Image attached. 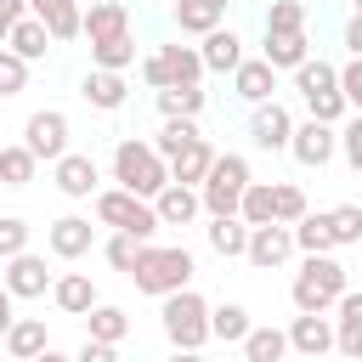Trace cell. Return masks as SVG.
<instances>
[{"label":"cell","instance_id":"6da1fadb","mask_svg":"<svg viewBox=\"0 0 362 362\" xmlns=\"http://www.w3.org/2000/svg\"><path fill=\"white\" fill-rule=\"evenodd\" d=\"M113 181H119L124 192H136V198H158V192L170 187V158H164L153 141L124 136V141L113 147Z\"/></svg>","mask_w":362,"mask_h":362},{"label":"cell","instance_id":"7a4b0ae2","mask_svg":"<svg viewBox=\"0 0 362 362\" xmlns=\"http://www.w3.org/2000/svg\"><path fill=\"white\" fill-rule=\"evenodd\" d=\"M192 255L181 249V243H141V255H136V272H130V283L141 288V294H153V300H164V294H175V288H187L192 283Z\"/></svg>","mask_w":362,"mask_h":362},{"label":"cell","instance_id":"3957f363","mask_svg":"<svg viewBox=\"0 0 362 362\" xmlns=\"http://www.w3.org/2000/svg\"><path fill=\"white\" fill-rule=\"evenodd\" d=\"M345 288H351V272L334 255H305L288 283V300H294V311H334Z\"/></svg>","mask_w":362,"mask_h":362},{"label":"cell","instance_id":"277c9868","mask_svg":"<svg viewBox=\"0 0 362 362\" xmlns=\"http://www.w3.org/2000/svg\"><path fill=\"white\" fill-rule=\"evenodd\" d=\"M158 322H164V339H170L175 351H204V345L215 339V334H209V300H204L192 283L158 300Z\"/></svg>","mask_w":362,"mask_h":362},{"label":"cell","instance_id":"5b68a950","mask_svg":"<svg viewBox=\"0 0 362 362\" xmlns=\"http://www.w3.org/2000/svg\"><path fill=\"white\" fill-rule=\"evenodd\" d=\"M294 90H300L305 113L322 119V124H339V119L351 113V102H345V90H339V68L322 62V57H311V62L294 68Z\"/></svg>","mask_w":362,"mask_h":362},{"label":"cell","instance_id":"8992f818","mask_svg":"<svg viewBox=\"0 0 362 362\" xmlns=\"http://www.w3.org/2000/svg\"><path fill=\"white\" fill-rule=\"evenodd\" d=\"M249 181H255V170H249V158H243V153H215L209 175L198 181L204 215H238V204H243V187H249Z\"/></svg>","mask_w":362,"mask_h":362},{"label":"cell","instance_id":"52a82bcc","mask_svg":"<svg viewBox=\"0 0 362 362\" xmlns=\"http://www.w3.org/2000/svg\"><path fill=\"white\" fill-rule=\"evenodd\" d=\"M96 221L113 226V232H130V238H141V243H153V232L164 226L158 209H153V198H136V192H124V187H102V192H96Z\"/></svg>","mask_w":362,"mask_h":362},{"label":"cell","instance_id":"ba28073f","mask_svg":"<svg viewBox=\"0 0 362 362\" xmlns=\"http://www.w3.org/2000/svg\"><path fill=\"white\" fill-rule=\"evenodd\" d=\"M204 57H198V45H158V51H147L141 57V79L153 85V90H164V85H204Z\"/></svg>","mask_w":362,"mask_h":362},{"label":"cell","instance_id":"9c48e42d","mask_svg":"<svg viewBox=\"0 0 362 362\" xmlns=\"http://www.w3.org/2000/svg\"><path fill=\"white\" fill-rule=\"evenodd\" d=\"M68 136H74V124H68L62 107H40V113H28V124H23V147H28L40 164H57L62 153H74Z\"/></svg>","mask_w":362,"mask_h":362},{"label":"cell","instance_id":"30bf717a","mask_svg":"<svg viewBox=\"0 0 362 362\" xmlns=\"http://www.w3.org/2000/svg\"><path fill=\"white\" fill-rule=\"evenodd\" d=\"M249 141L260 147V153H288V141H294V113L272 96V102H260V107H249Z\"/></svg>","mask_w":362,"mask_h":362},{"label":"cell","instance_id":"8fae6325","mask_svg":"<svg viewBox=\"0 0 362 362\" xmlns=\"http://www.w3.org/2000/svg\"><path fill=\"white\" fill-rule=\"evenodd\" d=\"M288 153H294V164H305V170H322V164H334V153H339V124H322V119H305V124H294V141H288Z\"/></svg>","mask_w":362,"mask_h":362},{"label":"cell","instance_id":"7c38bea8","mask_svg":"<svg viewBox=\"0 0 362 362\" xmlns=\"http://www.w3.org/2000/svg\"><path fill=\"white\" fill-rule=\"evenodd\" d=\"M288 255H294V226H283V221H272V226H249V249H243V260H249L255 272H277Z\"/></svg>","mask_w":362,"mask_h":362},{"label":"cell","instance_id":"4fadbf2b","mask_svg":"<svg viewBox=\"0 0 362 362\" xmlns=\"http://www.w3.org/2000/svg\"><path fill=\"white\" fill-rule=\"evenodd\" d=\"M6 272H0V283L17 294V300H40V294H51V272H45V255H34V249H23V255H11V260H0Z\"/></svg>","mask_w":362,"mask_h":362},{"label":"cell","instance_id":"5bb4252c","mask_svg":"<svg viewBox=\"0 0 362 362\" xmlns=\"http://www.w3.org/2000/svg\"><path fill=\"white\" fill-rule=\"evenodd\" d=\"M51 181H57L62 198H96V192H102V170H96L90 153H62V158L51 164Z\"/></svg>","mask_w":362,"mask_h":362},{"label":"cell","instance_id":"9a60e30c","mask_svg":"<svg viewBox=\"0 0 362 362\" xmlns=\"http://www.w3.org/2000/svg\"><path fill=\"white\" fill-rule=\"evenodd\" d=\"M45 249H51L57 260H85V255L96 249V226H90L85 215H57V221L45 226Z\"/></svg>","mask_w":362,"mask_h":362},{"label":"cell","instance_id":"2e32d148","mask_svg":"<svg viewBox=\"0 0 362 362\" xmlns=\"http://www.w3.org/2000/svg\"><path fill=\"white\" fill-rule=\"evenodd\" d=\"M288 351L305 356V362L328 356V351H334V317H328V311H300V317L288 322Z\"/></svg>","mask_w":362,"mask_h":362},{"label":"cell","instance_id":"e0dca14e","mask_svg":"<svg viewBox=\"0 0 362 362\" xmlns=\"http://www.w3.org/2000/svg\"><path fill=\"white\" fill-rule=\"evenodd\" d=\"M272 90H277V68L266 57H243L238 74H232V96L249 102V107H260V102H272Z\"/></svg>","mask_w":362,"mask_h":362},{"label":"cell","instance_id":"ac0fdd59","mask_svg":"<svg viewBox=\"0 0 362 362\" xmlns=\"http://www.w3.org/2000/svg\"><path fill=\"white\" fill-rule=\"evenodd\" d=\"M28 11L51 28L57 45H68V40L85 34V6H79V0H28Z\"/></svg>","mask_w":362,"mask_h":362},{"label":"cell","instance_id":"d6986e66","mask_svg":"<svg viewBox=\"0 0 362 362\" xmlns=\"http://www.w3.org/2000/svg\"><path fill=\"white\" fill-rule=\"evenodd\" d=\"M334 351L362 362V294L356 288H345L339 305H334Z\"/></svg>","mask_w":362,"mask_h":362},{"label":"cell","instance_id":"ffe728a7","mask_svg":"<svg viewBox=\"0 0 362 362\" xmlns=\"http://www.w3.org/2000/svg\"><path fill=\"white\" fill-rule=\"evenodd\" d=\"M79 96H85L96 113H119V107L130 102V85H124V74H113V68H90V74L79 79Z\"/></svg>","mask_w":362,"mask_h":362},{"label":"cell","instance_id":"44dd1931","mask_svg":"<svg viewBox=\"0 0 362 362\" xmlns=\"http://www.w3.org/2000/svg\"><path fill=\"white\" fill-rule=\"evenodd\" d=\"M153 209H158V221H164V226H192V221L204 215V198H198V187L170 181V187L153 198Z\"/></svg>","mask_w":362,"mask_h":362},{"label":"cell","instance_id":"7402d4cb","mask_svg":"<svg viewBox=\"0 0 362 362\" xmlns=\"http://www.w3.org/2000/svg\"><path fill=\"white\" fill-rule=\"evenodd\" d=\"M51 305H57L62 317H90V305H102V300H96V283H90L85 272H62V277L51 283Z\"/></svg>","mask_w":362,"mask_h":362},{"label":"cell","instance_id":"603a6c76","mask_svg":"<svg viewBox=\"0 0 362 362\" xmlns=\"http://www.w3.org/2000/svg\"><path fill=\"white\" fill-rule=\"evenodd\" d=\"M198 57H204V68H209V74H238V62H243V40L221 23V28H209V34H204Z\"/></svg>","mask_w":362,"mask_h":362},{"label":"cell","instance_id":"cb8c5ba5","mask_svg":"<svg viewBox=\"0 0 362 362\" xmlns=\"http://www.w3.org/2000/svg\"><path fill=\"white\" fill-rule=\"evenodd\" d=\"M204 238H209V249H215L221 260H243V249H249V221H243V215H209Z\"/></svg>","mask_w":362,"mask_h":362},{"label":"cell","instance_id":"d4e9b609","mask_svg":"<svg viewBox=\"0 0 362 362\" xmlns=\"http://www.w3.org/2000/svg\"><path fill=\"white\" fill-rule=\"evenodd\" d=\"M119 34H130V6L124 0H96V6H85V40L96 45V40H119Z\"/></svg>","mask_w":362,"mask_h":362},{"label":"cell","instance_id":"484cf974","mask_svg":"<svg viewBox=\"0 0 362 362\" xmlns=\"http://www.w3.org/2000/svg\"><path fill=\"white\" fill-rule=\"evenodd\" d=\"M45 345H51V334H45V317H17V322L6 328V351H11V362H34Z\"/></svg>","mask_w":362,"mask_h":362},{"label":"cell","instance_id":"4316f807","mask_svg":"<svg viewBox=\"0 0 362 362\" xmlns=\"http://www.w3.org/2000/svg\"><path fill=\"white\" fill-rule=\"evenodd\" d=\"M226 6L232 0H175V28L181 34H209L226 23Z\"/></svg>","mask_w":362,"mask_h":362},{"label":"cell","instance_id":"83f0119b","mask_svg":"<svg viewBox=\"0 0 362 362\" xmlns=\"http://www.w3.org/2000/svg\"><path fill=\"white\" fill-rule=\"evenodd\" d=\"M249 328H255L249 305H238V300H221V305H209V334H215V339H226V345H243V339H249Z\"/></svg>","mask_w":362,"mask_h":362},{"label":"cell","instance_id":"f1b7e54d","mask_svg":"<svg viewBox=\"0 0 362 362\" xmlns=\"http://www.w3.org/2000/svg\"><path fill=\"white\" fill-rule=\"evenodd\" d=\"M6 45H11V51H17L23 62H40V57H45V51H51L57 40H51V28H45V23H40L34 11H28V17H23V23L11 28V34H6Z\"/></svg>","mask_w":362,"mask_h":362},{"label":"cell","instance_id":"f546056e","mask_svg":"<svg viewBox=\"0 0 362 362\" xmlns=\"http://www.w3.org/2000/svg\"><path fill=\"white\" fill-rule=\"evenodd\" d=\"M209 164H215V147L198 136V141H187V147L170 158V181H187V187H198V181L209 175Z\"/></svg>","mask_w":362,"mask_h":362},{"label":"cell","instance_id":"4dcf8cb0","mask_svg":"<svg viewBox=\"0 0 362 362\" xmlns=\"http://www.w3.org/2000/svg\"><path fill=\"white\" fill-rule=\"evenodd\" d=\"M283 356H288V328L255 322L249 339H243V362H283Z\"/></svg>","mask_w":362,"mask_h":362},{"label":"cell","instance_id":"1f68e13d","mask_svg":"<svg viewBox=\"0 0 362 362\" xmlns=\"http://www.w3.org/2000/svg\"><path fill=\"white\" fill-rule=\"evenodd\" d=\"M260 57H266L277 74H283V68L294 74L300 62H311V40H305V34H266V51H260Z\"/></svg>","mask_w":362,"mask_h":362},{"label":"cell","instance_id":"d6a6232c","mask_svg":"<svg viewBox=\"0 0 362 362\" xmlns=\"http://www.w3.org/2000/svg\"><path fill=\"white\" fill-rule=\"evenodd\" d=\"M204 85H164L158 90V119H198L204 113Z\"/></svg>","mask_w":362,"mask_h":362},{"label":"cell","instance_id":"836d02e7","mask_svg":"<svg viewBox=\"0 0 362 362\" xmlns=\"http://www.w3.org/2000/svg\"><path fill=\"white\" fill-rule=\"evenodd\" d=\"M238 215H243L249 226H272V221H277V181H249Z\"/></svg>","mask_w":362,"mask_h":362},{"label":"cell","instance_id":"e575fe53","mask_svg":"<svg viewBox=\"0 0 362 362\" xmlns=\"http://www.w3.org/2000/svg\"><path fill=\"white\" fill-rule=\"evenodd\" d=\"M294 249H300V255H334V226H328V209H322V215H311V209H305V215L294 221Z\"/></svg>","mask_w":362,"mask_h":362},{"label":"cell","instance_id":"d590c367","mask_svg":"<svg viewBox=\"0 0 362 362\" xmlns=\"http://www.w3.org/2000/svg\"><path fill=\"white\" fill-rule=\"evenodd\" d=\"M124 334H130V311H124V305H90V317H85V339L124 345Z\"/></svg>","mask_w":362,"mask_h":362},{"label":"cell","instance_id":"8d00e7d4","mask_svg":"<svg viewBox=\"0 0 362 362\" xmlns=\"http://www.w3.org/2000/svg\"><path fill=\"white\" fill-rule=\"evenodd\" d=\"M34 170H40V158H34L23 141L0 147V187H28V181H34Z\"/></svg>","mask_w":362,"mask_h":362},{"label":"cell","instance_id":"74e56055","mask_svg":"<svg viewBox=\"0 0 362 362\" xmlns=\"http://www.w3.org/2000/svg\"><path fill=\"white\" fill-rule=\"evenodd\" d=\"M130 62H136V34H119V40H96V45H90V68L124 74Z\"/></svg>","mask_w":362,"mask_h":362},{"label":"cell","instance_id":"f35d334b","mask_svg":"<svg viewBox=\"0 0 362 362\" xmlns=\"http://www.w3.org/2000/svg\"><path fill=\"white\" fill-rule=\"evenodd\" d=\"M305 17H311L305 0H272L266 6V34H305Z\"/></svg>","mask_w":362,"mask_h":362},{"label":"cell","instance_id":"ab89813d","mask_svg":"<svg viewBox=\"0 0 362 362\" xmlns=\"http://www.w3.org/2000/svg\"><path fill=\"white\" fill-rule=\"evenodd\" d=\"M328 226H334V249H356L362 243V204H334Z\"/></svg>","mask_w":362,"mask_h":362},{"label":"cell","instance_id":"60d3db41","mask_svg":"<svg viewBox=\"0 0 362 362\" xmlns=\"http://www.w3.org/2000/svg\"><path fill=\"white\" fill-rule=\"evenodd\" d=\"M198 136H204V130H198V119H164V124H158V136H153V147H158L164 158H175V153H181L187 141H198Z\"/></svg>","mask_w":362,"mask_h":362},{"label":"cell","instance_id":"b9f144b4","mask_svg":"<svg viewBox=\"0 0 362 362\" xmlns=\"http://www.w3.org/2000/svg\"><path fill=\"white\" fill-rule=\"evenodd\" d=\"M28 68H34V62H23V57H17L11 45H0V102H6V96H23V90H28Z\"/></svg>","mask_w":362,"mask_h":362},{"label":"cell","instance_id":"7bdbcfd3","mask_svg":"<svg viewBox=\"0 0 362 362\" xmlns=\"http://www.w3.org/2000/svg\"><path fill=\"white\" fill-rule=\"evenodd\" d=\"M136 255H141V238H130V232H113V238L102 243V260H107L113 272H124V277L136 272Z\"/></svg>","mask_w":362,"mask_h":362},{"label":"cell","instance_id":"ee69618b","mask_svg":"<svg viewBox=\"0 0 362 362\" xmlns=\"http://www.w3.org/2000/svg\"><path fill=\"white\" fill-rule=\"evenodd\" d=\"M23 249H28V221L23 215H0V260H11Z\"/></svg>","mask_w":362,"mask_h":362},{"label":"cell","instance_id":"f6af8a7d","mask_svg":"<svg viewBox=\"0 0 362 362\" xmlns=\"http://www.w3.org/2000/svg\"><path fill=\"white\" fill-rule=\"evenodd\" d=\"M305 209H311V204H305V192H300L294 181H277V221H283V226H294Z\"/></svg>","mask_w":362,"mask_h":362},{"label":"cell","instance_id":"bcb514c9","mask_svg":"<svg viewBox=\"0 0 362 362\" xmlns=\"http://www.w3.org/2000/svg\"><path fill=\"white\" fill-rule=\"evenodd\" d=\"M339 158L362 175V113H351V119H345V130H339Z\"/></svg>","mask_w":362,"mask_h":362},{"label":"cell","instance_id":"7dc6e473","mask_svg":"<svg viewBox=\"0 0 362 362\" xmlns=\"http://www.w3.org/2000/svg\"><path fill=\"white\" fill-rule=\"evenodd\" d=\"M339 90H345L351 113H362V57H351V62L339 68Z\"/></svg>","mask_w":362,"mask_h":362},{"label":"cell","instance_id":"c3c4849f","mask_svg":"<svg viewBox=\"0 0 362 362\" xmlns=\"http://www.w3.org/2000/svg\"><path fill=\"white\" fill-rule=\"evenodd\" d=\"M74 362H119V345H107V339H85V345L74 351Z\"/></svg>","mask_w":362,"mask_h":362},{"label":"cell","instance_id":"681fc988","mask_svg":"<svg viewBox=\"0 0 362 362\" xmlns=\"http://www.w3.org/2000/svg\"><path fill=\"white\" fill-rule=\"evenodd\" d=\"M23 17H28V0H0V45H6V34H11Z\"/></svg>","mask_w":362,"mask_h":362},{"label":"cell","instance_id":"f907efd6","mask_svg":"<svg viewBox=\"0 0 362 362\" xmlns=\"http://www.w3.org/2000/svg\"><path fill=\"white\" fill-rule=\"evenodd\" d=\"M11 322H17V294L0 283V339H6V328H11Z\"/></svg>","mask_w":362,"mask_h":362},{"label":"cell","instance_id":"816d5d0a","mask_svg":"<svg viewBox=\"0 0 362 362\" xmlns=\"http://www.w3.org/2000/svg\"><path fill=\"white\" fill-rule=\"evenodd\" d=\"M345 51H351V57H362V17H351V23H345Z\"/></svg>","mask_w":362,"mask_h":362},{"label":"cell","instance_id":"f5cc1de1","mask_svg":"<svg viewBox=\"0 0 362 362\" xmlns=\"http://www.w3.org/2000/svg\"><path fill=\"white\" fill-rule=\"evenodd\" d=\"M34 362H74V356H62V351H57V345H45V351H40V356H34Z\"/></svg>","mask_w":362,"mask_h":362},{"label":"cell","instance_id":"db71d44e","mask_svg":"<svg viewBox=\"0 0 362 362\" xmlns=\"http://www.w3.org/2000/svg\"><path fill=\"white\" fill-rule=\"evenodd\" d=\"M170 362H204V351H175Z\"/></svg>","mask_w":362,"mask_h":362},{"label":"cell","instance_id":"11a10c76","mask_svg":"<svg viewBox=\"0 0 362 362\" xmlns=\"http://www.w3.org/2000/svg\"><path fill=\"white\" fill-rule=\"evenodd\" d=\"M79 6H96V0H79Z\"/></svg>","mask_w":362,"mask_h":362},{"label":"cell","instance_id":"9f6ffc18","mask_svg":"<svg viewBox=\"0 0 362 362\" xmlns=\"http://www.w3.org/2000/svg\"><path fill=\"white\" fill-rule=\"evenodd\" d=\"M356 17H362V0H356Z\"/></svg>","mask_w":362,"mask_h":362},{"label":"cell","instance_id":"6f0895ef","mask_svg":"<svg viewBox=\"0 0 362 362\" xmlns=\"http://www.w3.org/2000/svg\"><path fill=\"white\" fill-rule=\"evenodd\" d=\"M305 6H322V0H305Z\"/></svg>","mask_w":362,"mask_h":362}]
</instances>
